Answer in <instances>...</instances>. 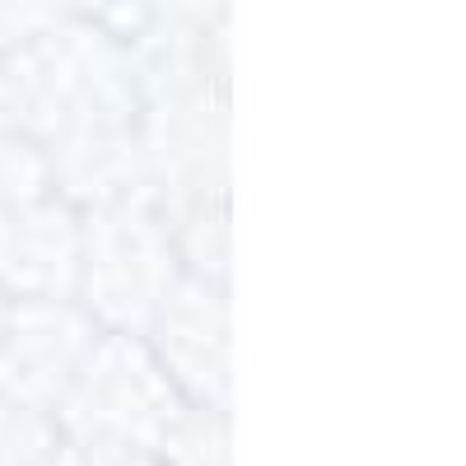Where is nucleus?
I'll list each match as a JSON object with an SVG mask.
<instances>
[]
</instances>
